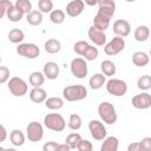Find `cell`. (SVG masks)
Returning <instances> with one entry per match:
<instances>
[{"label":"cell","instance_id":"cell-1","mask_svg":"<svg viewBox=\"0 0 151 151\" xmlns=\"http://www.w3.org/2000/svg\"><path fill=\"white\" fill-rule=\"evenodd\" d=\"M63 97L67 101H79L87 97V88L84 85H68L63 90Z\"/></svg>","mask_w":151,"mask_h":151},{"label":"cell","instance_id":"cell-2","mask_svg":"<svg viewBox=\"0 0 151 151\" xmlns=\"http://www.w3.org/2000/svg\"><path fill=\"white\" fill-rule=\"evenodd\" d=\"M98 114L100 119L109 125H112L117 122V112L114 106L110 101H103L98 105Z\"/></svg>","mask_w":151,"mask_h":151},{"label":"cell","instance_id":"cell-3","mask_svg":"<svg viewBox=\"0 0 151 151\" xmlns=\"http://www.w3.org/2000/svg\"><path fill=\"white\" fill-rule=\"evenodd\" d=\"M44 125L48 130L61 132L66 127V122L60 113H47L44 117Z\"/></svg>","mask_w":151,"mask_h":151},{"label":"cell","instance_id":"cell-4","mask_svg":"<svg viewBox=\"0 0 151 151\" xmlns=\"http://www.w3.org/2000/svg\"><path fill=\"white\" fill-rule=\"evenodd\" d=\"M114 12L113 11H110V9H105V8H101L99 7L94 19H93V25L96 28L100 29V31H105L109 28L110 26V22H111V19L113 17Z\"/></svg>","mask_w":151,"mask_h":151},{"label":"cell","instance_id":"cell-5","mask_svg":"<svg viewBox=\"0 0 151 151\" xmlns=\"http://www.w3.org/2000/svg\"><path fill=\"white\" fill-rule=\"evenodd\" d=\"M106 91L107 93L114 96V97H123L127 92V84L123 79L118 78H111L106 83Z\"/></svg>","mask_w":151,"mask_h":151},{"label":"cell","instance_id":"cell-6","mask_svg":"<svg viewBox=\"0 0 151 151\" xmlns=\"http://www.w3.org/2000/svg\"><path fill=\"white\" fill-rule=\"evenodd\" d=\"M7 87L14 97H24L28 91L27 83L20 77H12L11 79H8Z\"/></svg>","mask_w":151,"mask_h":151},{"label":"cell","instance_id":"cell-7","mask_svg":"<svg viewBox=\"0 0 151 151\" xmlns=\"http://www.w3.org/2000/svg\"><path fill=\"white\" fill-rule=\"evenodd\" d=\"M17 53L27 59H35L40 54V48L32 42H20L17 47Z\"/></svg>","mask_w":151,"mask_h":151},{"label":"cell","instance_id":"cell-8","mask_svg":"<svg viewBox=\"0 0 151 151\" xmlns=\"http://www.w3.org/2000/svg\"><path fill=\"white\" fill-rule=\"evenodd\" d=\"M124 48H125V40L124 38L118 37V35H116L109 42L104 45V52L107 55H116L120 53Z\"/></svg>","mask_w":151,"mask_h":151},{"label":"cell","instance_id":"cell-9","mask_svg":"<svg viewBox=\"0 0 151 151\" xmlns=\"http://www.w3.org/2000/svg\"><path fill=\"white\" fill-rule=\"evenodd\" d=\"M70 68H71L72 74L78 79L85 78L87 76V72H88L87 63H86V60L84 58H74V59H72Z\"/></svg>","mask_w":151,"mask_h":151},{"label":"cell","instance_id":"cell-10","mask_svg":"<svg viewBox=\"0 0 151 151\" xmlns=\"http://www.w3.org/2000/svg\"><path fill=\"white\" fill-rule=\"evenodd\" d=\"M26 137L29 142H40L44 137V127L40 123L33 120L26 126Z\"/></svg>","mask_w":151,"mask_h":151},{"label":"cell","instance_id":"cell-11","mask_svg":"<svg viewBox=\"0 0 151 151\" xmlns=\"http://www.w3.org/2000/svg\"><path fill=\"white\" fill-rule=\"evenodd\" d=\"M88 131H90L92 138L96 139V140H103L107 136L106 127H105V125L100 120L92 119L88 123Z\"/></svg>","mask_w":151,"mask_h":151},{"label":"cell","instance_id":"cell-12","mask_svg":"<svg viewBox=\"0 0 151 151\" xmlns=\"http://www.w3.org/2000/svg\"><path fill=\"white\" fill-rule=\"evenodd\" d=\"M131 103H132V106L137 110H147L151 107V96L150 93L144 91L139 94H136L132 98Z\"/></svg>","mask_w":151,"mask_h":151},{"label":"cell","instance_id":"cell-13","mask_svg":"<svg viewBox=\"0 0 151 151\" xmlns=\"http://www.w3.org/2000/svg\"><path fill=\"white\" fill-rule=\"evenodd\" d=\"M113 33L118 37L125 38L131 33V25L125 19H118L113 22Z\"/></svg>","mask_w":151,"mask_h":151},{"label":"cell","instance_id":"cell-14","mask_svg":"<svg viewBox=\"0 0 151 151\" xmlns=\"http://www.w3.org/2000/svg\"><path fill=\"white\" fill-rule=\"evenodd\" d=\"M85 8V4L83 0H72L66 5V14L71 18L79 17Z\"/></svg>","mask_w":151,"mask_h":151},{"label":"cell","instance_id":"cell-15","mask_svg":"<svg viewBox=\"0 0 151 151\" xmlns=\"http://www.w3.org/2000/svg\"><path fill=\"white\" fill-rule=\"evenodd\" d=\"M88 38L90 40L97 45V46H104L106 44V34L104 33V31H100L98 28H96L94 26H91L88 28Z\"/></svg>","mask_w":151,"mask_h":151},{"label":"cell","instance_id":"cell-16","mask_svg":"<svg viewBox=\"0 0 151 151\" xmlns=\"http://www.w3.org/2000/svg\"><path fill=\"white\" fill-rule=\"evenodd\" d=\"M59 66L55 61H47L45 65H44V68H42V73L45 76V78L50 79V80H54L59 77Z\"/></svg>","mask_w":151,"mask_h":151},{"label":"cell","instance_id":"cell-17","mask_svg":"<svg viewBox=\"0 0 151 151\" xmlns=\"http://www.w3.org/2000/svg\"><path fill=\"white\" fill-rule=\"evenodd\" d=\"M46 98H47V93L42 87H33L29 91V99L35 104L44 103Z\"/></svg>","mask_w":151,"mask_h":151},{"label":"cell","instance_id":"cell-18","mask_svg":"<svg viewBox=\"0 0 151 151\" xmlns=\"http://www.w3.org/2000/svg\"><path fill=\"white\" fill-rule=\"evenodd\" d=\"M103 144L100 146V151H117L118 146H119V140L117 137L110 136V137H105L103 139Z\"/></svg>","mask_w":151,"mask_h":151},{"label":"cell","instance_id":"cell-19","mask_svg":"<svg viewBox=\"0 0 151 151\" xmlns=\"http://www.w3.org/2000/svg\"><path fill=\"white\" fill-rule=\"evenodd\" d=\"M150 61V57L146 52L143 51H137L132 54V63L137 66V67H144L149 64Z\"/></svg>","mask_w":151,"mask_h":151},{"label":"cell","instance_id":"cell-20","mask_svg":"<svg viewBox=\"0 0 151 151\" xmlns=\"http://www.w3.org/2000/svg\"><path fill=\"white\" fill-rule=\"evenodd\" d=\"M106 83V78L103 73H94L90 80H88V85L92 90H99Z\"/></svg>","mask_w":151,"mask_h":151},{"label":"cell","instance_id":"cell-21","mask_svg":"<svg viewBox=\"0 0 151 151\" xmlns=\"http://www.w3.org/2000/svg\"><path fill=\"white\" fill-rule=\"evenodd\" d=\"M42 13L38 9H32L29 13L26 14V21L27 24H29L31 26H39L41 22H42Z\"/></svg>","mask_w":151,"mask_h":151},{"label":"cell","instance_id":"cell-22","mask_svg":"<svg viewBox=\"0 0 151 151\" xmlns=\"http://www.w3.org/2000/svg\"><path fill=\"white\" fill-rule=\"evenodd\" d=\"M9 140L14 146H22L25 144V134L21 130L14 129L9 133Z\"/></svg>","mask_w":151,"mask_h":151},{"label":"cell","instance_id":"cell-23","mask_svg":"<svg viewBox=\"0 0 151 151\" xmlns=\"http://www.w3.org/2000/svg\"><path fill=\"white\" fill-rule=\"evenodd\" d=\"M133 35H134V39H136L137 41L144 42V41H146V40L149 39V37H150V28H149L147 26H145V25H140V26H138V27L134 29Z\"/></svg>","mask_w":151,"mask_h":151},{"label":"cell","instance_id":"cell-24","mask_svg":"<svg viewBox=\"0 0 151 151\" xmlns=\"http://www.w3.org/2000/svg\"><path fill=\"white\" fill-rule=\"evenodd\" d=\"M100 70H101V73L105 76V77H112L116 74V71H117V67L114 65L113 61L106 59V60H103L101 64H100Z\"/></svg>","mask_w":151,"mask_h":151},{"label":"cell","instance_id":"cell-25","mask_svg":"<svg viewBox=\"0 0 151 151\" xmlns=\"http://www.w3.org/2000/svg\"><path fill=\"white\" fill-rule=\"evenodd\" d=\"M44 48L50 54H55L61 50V42L58 39H48L44 44Z\"/></svg>","mask_w":151,"mask_h":151},{"label":"cell","instance_id":"cell-26","mask_svg":"<svg viewBox=\"0 0 151 151\" xmlns=\"http://www.w3.org/2000/svg\"><path fill=\"white\" fill-rule=\"evenodd\" d=\"M28 83L33 86V87H41L45 83V76L42 72L39 71H34L29 74L28 77Z\"/></svg>","mask_w":151,"mask_h":151},{"label":"cell","instance_id":"cell-27","mask_svg":"<svg viewBox=\"0 0 151 151\" xmlns=\"http://www.w3.org/2000/svg\"><path fill=\"white\" fill-rule=\"evenodd\" d=\"M7 38L12 44H20L25 39V33L20 28H13L8 32Z\"/></svg>","mask_w":151,"mask_h":151},{"label":"cell","instance_id":"cell-28","mask_svg":"<svg viewBox=\"0 0 151 151\" xmlns=\"http://www.w3.org/2000/svg\"><path fill=\"white\" fill-rule=\"evenodd\" d=\"M45 106L50 110H60L64 106V99L60 97H50L45 100Z\"/></svg>","mask_w":151,"mask_h":151},{"label":"cell","instance_id":"cell-29","mask_svg":"<svg viewBox=\"0 0 151 151\" xmlns=\"http://www.w3.org/2000/svg\"><path fill=\"white\" fill-rule=\"evenodd\" d=\"M6 15H7V18L9 19V21H12V22H19V21L22 19V17H24V14H22L14 5H12V6L7 9Z\"/></svg>","mask_w":151,"mask_h":151},{"label":"cell","instance_id":"cell-30","mask_svg":"<svg viewBox=\"0 0 151 151\" xmlns=\"http://www.w3.org/2000/svg\"><path fill=\"white\" fill-rule=\"evenodd\" d=\"M50 20L55 25L63 24L65 21V12L63 9H52L50 12Z\"/></svg>","mask_w":151,"mask_h":151},{"label":"cell","instance_id":"cell-31","mask_svg":"<svg viewBox=\"0 0 151 151\" xmlns=\"http://www.w3.org/2000/svg\"><path fill=\"white\" fill-rule=\"evenodd\" d=\"M83 125V120H81V117L77 113H72L70 114V118H68V123H67V126L73 130V131H77Z\"/></svg>","mask_w":151,"mask_h":151},{"label":"cell","instance_id":"cell-32","mask_svg":"<svg viewBox=\"0 0 151 151\" xmlns=\"http://www.w3.org/2000/svg\"><path fill=\"white\" fill-rule=\"evenodd\" d=\"M137 87L142 91H147L151 88V77L149 74L140 76L137 80Z\"/></svg>","mask_w":151,"mask_h":151},{"label":"cell","instance_id":"cell-33","mask_svg":"<svg viewBox=\"0 0 151 151\" xmlns=\"http://www.w3.org/2000/svg\"><path fill=\"white\" fill-rule=\"evenodd\" d=\"M98 54H99L98 48L92 46V45H88L81 57H84V59L87 60V61H92V60H96L98 58Z\"/></svg>","mask_w":151,"mask_h":151},{"label":"cell","instance_id":"cell-34","mask_svg":"<svg viewBox=\"0 0 151 151\" xmlns=\"http://www.w3.org/2000/svg\"><path fill=\"white\" fill-rule=\"evenodd\" d=\"M80 139H81V136H80L79 133L72 132V133H70V134L66 137L65 143L70 146L71 150H73V149H77V145H78V143L80 142Z\"/></svg>","mask_w":151,"mask_h":151},{"label":"cell","instance_id":"cell-35","mask_svg":"<svg viewBox=\"0 0 151 151\" xmlns=\"http://www.w3.org/2000/svg\"><path fill=\"white\" fill-rule=\"evenodd\" d=\"M14 6L22 13V14H27L32 11V2L29 0H17Z\"/></svg>","mask_w":151,"mask_h":151},{"label":"cell","instance_id":"cell-36","mask_svg":"<svg viewBox=\"0 0 151 151\" xmlns=\"http://www.w3.org/2000/svg\"><path fill=\"white\" fill-rule=\"evenodd\" d=\"M38 8L41 13H50L53 9V1L52 0H39Z\"/></svg>","mask_w":151,"mask_h":151},{"label":"cell","instance_id":"cell-37","mask_svg":"<svg viewBox=\"0 0 151 151\" xmlns=\"http://www.w3.org/2000/svg\"><path fill=\"white\" fill-rule=\"evenodd\" d=\"M88 45H90V44H88L87 41H85V40H79V41H77V42L73 45V50H74V52H76L78 55H83V53L85 52V50L87 48Z\"/></svg>","mask_w":151,"mask_h":151},{"label":"cell","instance_id":"cell-38","mask_svg":"<svg viewBox=\"0 0 151 151\" xmlns=\"http://www.w3.org/2000/svg\"><path fill=\"white\" fill-rule=\"evenodd\" d=\"M97 5H98V7L116 12V2H114V0H98Z\"/></svg>","mask_w":151,"mask_h":151},{"label":"cell","instance_id":"cell-39","mask_svg":"<svg viewBox=\"0 0 151 151\" xmlns=\"http://www.w3.org/2000/svg\"><path fill=\"white\" fill-rule=\"evenodd\" d=\"M77 150H79V151H92L93 146H92L91 142H88L87 139H83L81 138L80 142L77 145Z\"/></svg>","mask_w":151,"mask_h":151},{"label":"cell","instance_id":"cell-40","mask_svg":"<svg viewBox=\"0 0 151 151\" xmlns=\"http://www.w3.org/2000/svg\"><path fill=\"white\" fill-rule=\"evenodd\" d=\"M13 4L11 2V0H0V19H2L6 15L7 9L12 6Z\"/></svg>","mask_w":151,"mask_h":151},{"label":"cell","instance_id":"cell-41","mask_svg":"<svg viewBox=\"0 0 151 151\" xmlns=\"http://www.w3.org/2000/svg\"><path fill=\"white\" fill-rule=\"evenodd\" d=\"M9 79V70L6 66H0V84L7 83Z\"/></svg>","mask_w":151,"mask_h":151},{"label":"cell","instance_id":"cell-42","mask_svg":"<svg viewBox=\"0 0 151 151\" xmlns=\"http://www.w3.org/2000/svg\"><path fill=\"white\" fill-rule=\"evenodd\" d=\"M140 147H142V151H150L151 150V137H145L143 138L140 142Z\"/></svg>","mask_w":151,"mask_h":151},{"label":"cell","instance_id":"cell-43","mask_svg":"<svg viewBox=\"0 0 151 151\" xmlns=\"http://www.w3.org/2000/svg\"><path fill=\"white\" fill-rule=\"evenodd\" d=\"M58 143L55 142H47L42 145V150L44 151H57L58 150Z\"/></svg>","mask_w":151,"mask_h":151},{"label":"cell","instance_id":"cell-44","mask_svg":"<svg viewBox=\"0 0 151 151\" xmlns=\"http://www.w3.org/2000/svg\"><path fill=\"white\" fill-rule=\"evenodd\" d=\"M7 139V130L2 124H0V143L5 142Z\"/></svg>","mask_w":151,"mask_h":151},{"label":"cell","instance_id":"cell-45","mask_svg":"<svg viewBox=\"0 0 151 151\" xmlns=\"http://www.w3.org/2000/svg\"><path fill=\"white\" fill-rule=\"evenodd\" d=\"M127 151H142V147H140L139 142L129 144V146H127Z\"/></svg>","mask_w":151,"mask_h":151},{"label":"cell","instance_id":"cell-46","mask_svg":"<svg viewBox=\"0 0 151 151\" xmlns=\"http://www.w3.org/2000/svg\"><path fill=\"white\" fill-rule=\"evenodd\" d=\"M70 150H71L70 146L66 143H64V144H59L58 145V150L57 151H70Z\"/></svg>","mask_w":151,"mask_h":151},{"label":"cell","instance_id":"cell-47","mask_svg":"<svg viewBox=\"0 0 151 151\" xmlns=\"http://www.w3.org/2000/svg\"><path fill=\"white\" fill-rule=\"evenodd\" d=\"M83 1H84V4H86L88 6H94L98 4V0H83Z\"/></svg>","mask_w":151,"mask_h":151},{"label":"cell","instance_id":"cell-48","mask_svg":"<svg viewBox=\"0 0 151 151\" xmlns=\"http://www.w3.org/2000/svg\"><path fill=\"white\" fill-rule=\"evenodd\" d=\"M125 1H126V2H134L136 0H125Z\"/></svg>","mask_w":151,"mask_h":151},{"label":"cell","instance_id":"cell-49","mask_svg":"<svg viewBox=\"0 0 151 151\" xmlns=\"http://www.w3.org/2000/svg\"><path fill=\"white\" fill-rule=\"evenodd\" d=\"M1 60H2V59H1V55H0V64H1Z\"/></svg>","mask_w":151,"mask_h":151},{"label":"cell","instance_id":"cell-50","mask_svg":"<svg viewBox=\"0 0 151 151\" xmlns=\"http://www.w3.org/2000/svg\"><path fill=\"white\" fill-rule=\"evenodd\" d=\"M2 149H4V147H2V146H0V150H2Z\"/></svg>","mask_w":151,"mask_h":151}]
</instances>
